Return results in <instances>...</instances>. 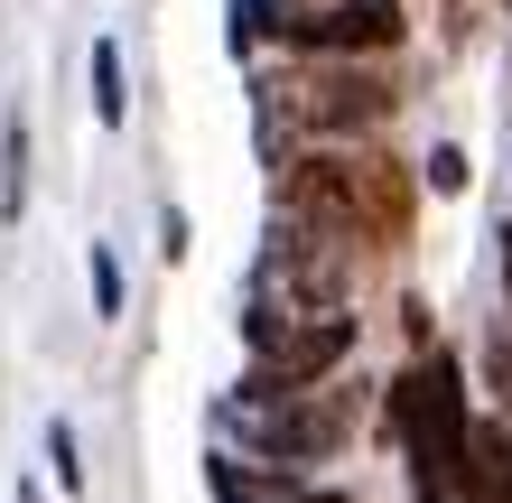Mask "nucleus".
<instances>
[{
  "label": "nucleus",
  "mask_w": 512,
  "mask_h": 503,
  "mask_svg": "<svg viewBox=\"0 0 512 503\" xmlns=\"http://www.w3.org/2000/svg\"><path fill=\"white\" fill-rule=\"evenodd\" d=\"M391 429H401L410 448V476L419 485H466V392H457V364L429 354V364H410L391 382Z\"/></svg>",
  "instance_id": "f257e3e1"
},
{
  "label": "nucleus",
  "mask_w": 512,
  "mask_h": 503,
  "mask_svg": "<svg viewBox=\"0 0 512 503\" xmlns=\"http://www.w3.org/2000/svg\"><path fill=\"white\" fill-rule=\"evenodd\" d=\"M243 345H252L261 382H317L326 364L354 354V317L345 308H280V299H261L243 317Z\"/></svg>",
  "instance_id": "f03ea898"
},
{
  "label": "nucleus",
  "mask_w": 512,
  "mask_h": 503,
  "mask_svg": "<svg viewBox=\"0 0 512 503\" xmlns=\"http://www.w3.org/2000/svg\"><path fill=\"white\" fill-rule=\"evenodd\" d=\"M289 38L308 56H373V47H401V0H336L317 19H289Z\"/></svg>",
  "instance_id": "7ed1b4c3"
},
{
  "label": "nucleus",
  "mask_w": 512,
  "mask_h": 503,
  "mask_svg": "<svg viewBox=\"0 0 512 503\" xmlns=\"http://www.w3.org/2000/svg\"><path fill=\"white\" fill-rule=\"evenodd\" d=\"M308 94V122L317 131H364V122H382V94L364 75H336V84H298Z\"/></svg>",
  "instance_id": "20e7f679"
},
{
  "label": "nucleus",
  "mask_w": 512,
  "mask_h": 503,
  "mask_svg": "<svg viewBox=\"0 0 512 503\" xmlns=\"http://www.w3.org/2000/svg\"><path fill=\"white\" fill-rule=\"evenodd\" d=\"M28 205V131H19V112L0 122V215H19Z\"/></svg>",
  "instance_id": "39448f33"
},
{
  "label": "nucleus",
  "mask_w": 512,
  "mask_h": 503,
  "mask_svg": "<svg viewBox=\"0 0 512 503\" xmlns=\"http://www.w3.org/2000/svg\"><path fill=\"white\" fill-rule=\"evenodd\" d=\"M94 112L112 131H122V112H131V94H122V47L112 38H94Z\"/></svg>",
  "instance_id": "423d86ee"
},
{
  "label": "nucleus",
  "mask_w": 512,
  "mask_h": 503,
  "mask_svg": "<svg viewBox=\"0 0 512 503\" xmlns=\"http://www.w3.org/2000/svg\"><path fill=\"white\" fill-rule=\"evenodd\" d=\"M94 317H122V261L94 243Z\"/></svg>",
  "instance_id": "0eeeda50"
},
{
  "label": "nucleus",
  "mask_w": 512,
  "mask_h": 503,
  "mask_svg": "<svg viewBox=\"0 0 512 503\" xmlns=\"http://www.w3.org/2000/svg\"><path fill=\"white\" fill-rule=\"evenodd\" d=\"M47 466H56V485H66V494L84 485V466H75V429H66V420L47 429Z\"/></svg>",
  "instance_id": "6e6552de"
},
{
  "label": "nucleus",
  "mask_w": 512,
  "mask_h": 503,
  "mask_svg": "<svg viewBox=\"0 0 512 503\" xmlns=\"http://www.w3.org/2000/svg\"><path fill=\"white\" fill-rule=\"evenodd\" d=\"M429 187L457 196V187H466V150H438V159H429Z\"/></svg>",
  "instance_id": "1a4fd4ad"
},
{
  "label": "nucleus",
  "mask_w": 512,
  "mask_h": 503,
  "mask_svg": "<svg viewBox=\"0 0 512 503\" xmlns=\"http://www.w3.org/2000/svg\"><path fill=\"white\" fill-rule=\"evenodd\" d=\"M494 243H503V299H512V233H494Z\"/></svg>",
  "instance_id": "9d476101"
},
{
  "label": "nucleus",
  "mask_w": 512,
  "mask_h": 503,
  "mask_svg": "<svg viewBox=\"0 0 512 503\" xmlns=\"http://www.w3.org/2000/svg\"><path fill=\"white\" fill-rule=\"evenodd\" d=\"M19 503H47V494H38V485H19Z\"/></svg>",
  "instance_id": "9b49d317"
}]
</instances>
